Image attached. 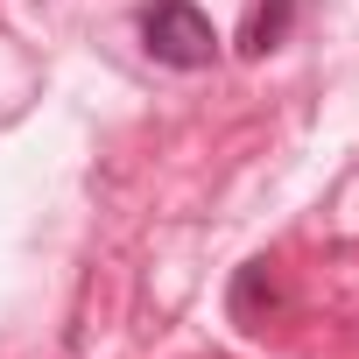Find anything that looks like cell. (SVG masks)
I'll return each mask as SVG.
<instances>
[{
    "mask_svg": "<svg viewBox=\"0 0 359 359\" xmlns=\"http://www.w3.org/2000/svg\"><path fill=\"white\" fill-rule=\"evenodd\" d=\"M261 289H275V282H268V261H254V268H240V289H233V317H240V324L254 317V303H261Z\"/></svg>",
    "mask_w": 359,
    "mask_h": 359,
    "instance_id": "3",
    "label": "cell"
},
{
    "mask_svg": "<svg viewBox=\"0 0 359 359\" xmlns=\"http://www.w3.org/2000/svg\"><path fill=\"white\" fill-rule=\"evenodd\" d=\"M289 15H296V0H261L254 22H247V36H240V50H247V57H268V50L289 36Z\"/></svg>",
    "mask_w": 359,
    "mask_h": 359,
    "instance_id": "2",
    "label": "cell"
},
{
    "mask_svg": "<svg viewBox=\"0 0 359 359\" xmlns=\"http://www.w3.org/2000/svg\"><path fill=\"white\" fill-rule=\"evenodd\" d=\"M141 50L169 71H205L219 57V36H212V15L191 8V0H148L141 8Z\"/></svg>",
    "mask_w": 359,
    "mask_h": 359,
    "instance_id": "1",
    "label": "cell"
}]
</instances>
